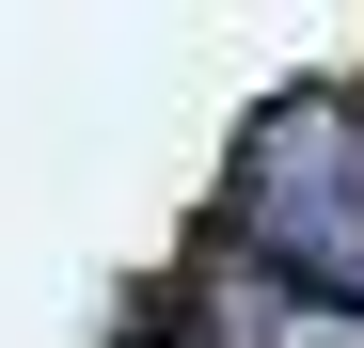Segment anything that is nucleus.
I'll use <instances>...</instances> for the list:
<instances>
[{
	"instance_id": "f257e3e1",
	"label": "nucleus",
	"mask_w": 364,
	"mask_h": 348,
	"mask_svg": "<svg viewBox=\"0 0 364 348\" xmlns=\"http://www.w3.org/2000/svg\"><path fill=\"white\" fill-rule=\"evenodd\" d=\"M237 254L364 317V95H285L237 143Z\"/></svg>"
},
{
	"instance_id": "f03ea898",
	"label": "nucleus",
	"mask_w": 364,
	"mask_h": 348,
	"mask_svg": "<svg viewBox=\"0 0 364 348\" xmlns=\"http://www.w3.org/2000/svg\"><path fill=\"white\" fill-rule=\"evenodd\" d=\"M191 332H206V348H364L348 301H317V285H285V269H254V254L191 285Z\"/></svg>"
}]
</instances>
